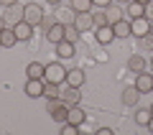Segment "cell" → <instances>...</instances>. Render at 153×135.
I'll return each mask as SVG.
<instances>
[{
    "label": "cell",
    "mask_w": 153,
    "mask_h": 135,
    "mask_svg": "<svg viewBox=\"0 0 153 135\" xmlns=\"http://www.w3.org/2000/svg\"><path fill=\"white\" fill-rule=\"evenodd\" d=\"M54 23H56L54 18H49V16H44V21H41V26H44V31H49V28L54 26Z\"/></svg>",
    "instance_id": "obj_32"
},
{
    "label": "cell",
    "mask_w": 153,
    "mask_h": 135,
    "mask_svg": "<svg viewBox=\"0 0 153 135\" xmlns=\"http://www.w3.org/2000/svg\"><path fill=\"white\" fill-rule=\"evenodd\" d=\"M125 18L128 21H133V18H140V16H146V5L143 3H135V0H130V3H125Z\"/></svg>",
    "instance_id": "obj_13"
},
{
    "label": "cell",
    "mask_w": 153,
    "mask_h": 135,
    "mask_svg": "<svg viewBox=\"0 0 153 135\" xmlns=\"http://www.w3.org/2000/svg\"><path fill=\"white\" fill-rule=\"evenodd\" d=\"M79 87H71V84H66V89L61 92V102L66 105V107H71V105H79Z\"/></svg>",
    "instance_id": "obj_8"
},
{
    "label": "cell",
    "mask_w": 153,
    "mask_h": 135,
    "mask_svg": "<svg viewBox=\"0 0 153 135\" xmlns=\"http://www.w3.org/2000/svg\"><path fill=\"white\" fill-rule=\"evenodd\" d=\"M0 46H3V41H0Z\"/></svg>",
    "instance_id": "obj_43"
},
{
    "label": "cell",
    "mask_w": 153,
    "mask_h": 135,
    "mask_svg": "<svg viewBox=\"0 0 153 135\" xmlns=\"http://www.w3.org/2000/svg\"><path fill=\"white\" fill-rule=\"evenodd\" d=\"M84 120H87V112H84L79 105H71L69 107V115H66V122H71V125H79L82 128L84 125Z\"/></svg>",
    "instance_id": "obj_9"
},
{
    "label": "cell",
    "mask_w": 153,
    "mask_h": 135,
    "mask_svg": "<svg viewBox=\"0 0 153 135\" xmlns=\"http://www.w3.org/2000/svg\"><path fill=\"white\" fill-rule=\"evenodd\" d=\"M71 10L74 13H89L92 10V0H71Z\"/></svg>",
    "instance_id": "obj_22"
},
{
    "label": "cell",
    "mask_w": 153,
    "mask_h": 135,
    "mask_svg": "<svg viewBox=\"0 0 153 135\" xmlns=\"http://www.w3.org/2000/svg\"><path fill=\"white\" fill-rule=\"evenodd\" d=\"M64 31H66V26H64V23H54V26H51L49 31H46V41L56 46L59 41H64Z\"/></svg>",
    "instance_id": "obj_10"
},
{
    "label": "cell",
    "mask_w": 153,
    "mask_h": 135,
    "mask_svg": "<svg viewBox=\"0 0 153 135\" xmlns=\"http://www.w3.org/2000/svg\"><path fill=\"white\" fill-rule=\"evenodd\" d=\"M115 3H130V0H115Z\"/></svg>",
    "instance_id": "obj_39"
},
{
    "label": "cell",
    "mask_w": 153,
    "mask_h": 135,
    "mask_svg": "<svg viewBox=\"0 0 153 135\" xmlns=\"http://www.w3.org/2000/svg\"><path fill=\"white\" fill-rule=\"evenodd\" d=\"M44 79L51 82V84H64V82H66V69L59 64V61H54V64H46V69H44Z\"/></svg>",
    "instance_id": "obj_1"
},
{
    "label": "cell",
    "mask_w": 153,
    "mask_h": 135,
    "mask_svg": "<svg viewBox=\"0 0 153 135\" xmlns=\"http://www.w3.org/2000/svg\"><path fill=\"white\" fill-rule=\"evenodd\" d=\"M151 66H153V59H151Z\"/></svg>",
    "instance_id": "obj_42"
},
{
    "label": "cell",
    "mask_w": 153,
    "mask_h": 135,
    "mask_svg": "<svg viewBox=\"0 0 153 135\" xmlns=\"http://www.w3.org/2000/svg\"><path fill=\"white\" fill-rule=\"evenodd\" d=\"M5 10H8V16H5V23H8V26H16V23L23 21V5L13 3V5H8Z\"/></svg>",
    "instance_id": "obj_11"
},
{
    "label": "cell",
    "mask_w": 153,
    "mask_h": 135,
    "mask_svg": "<svg viewBox=\"0 0 153 135\" xmlns=\"http://www.w3.org/2000/svg\"><path fill=\"white\" fill-rule=\"evenodd\" d=\"M148 130H151V133H153V117H151V122H148Z\"/></svg>",
    "instance_id": "obj_38"
},
{
    "label": "cell",
    "mask_w": 153,
    "mask_h": 135,
    "mask_svg": "<svg viewBox=\"0 0 153 135\" xmlns=\"http://www.w3.org/2000/svg\"><path fill=\"white\" fill-rule=\"evenodd\" d=\"M97 135H112V130H110V128H100Z\"/></svg>",
    "instance_id": "obj_34"
},
{
    "label": "cell",
    "mask_w": 153,
    "mask_h": 135,
    "mask_svg": "<svg viewBox=\"0 0 153 135\" xmlns=\"http://www.w3.org/2000/svg\"><path fill=\"white\" fill-rule=\"evenodd\" d=\"M79 33H82V31H79L74 23H66V31H64V38H66V41L76 43V41H79Z\"/></svg>",
    "instance_id": "obj_23"
},
{
    "label": "cell",
    "mask_w": 153,
    "mask_h": 135,
    "mask_svg": "<svg viewBox=\"0 0 153 135\" xmlns=\"http://www.w3.org/2000/svg\"><path fill=\"white\" fill-rule=\"evenodd\" d=\"M151 112H153V105H151Z\"/></svg>",
    "instance_id": "obj_41"
},
{
    "label": "cell",
    "mask_w": 153,
    "mask_h": 135,
    "mask_svg": "<svg viewBox=\"0 0 153 135\" xmlns=\"http://www.w3.org/2000/svg\"><path fill=\"white\" fill-rule=\"evenodd\" d=\"M140 49H146V51H153V31H151V33H146V36L140 38Z\"/></svg>",
    "instance_id": "obj_27"
},
{
    "label": "cell",
    "mask_w": 153,
    "mask_h": 135,
    "mask_svg": "<svg viewBox=\"0 0 153 135\" xmlns=\"http://www.w3.org/2000/svg\"><path fill=\"white\" fill-rule=\"evenodd\" d=\"M44 69H46L44 64H38V61H31V64L26 66V74H28V79H44Z\"/></svg>",
    "instance_id": "obj_18"
},
{
    "label": "cell",
    "mask_w": 153,
    "mask_h": 135,
    "mask_svg": "<svg viewBox=\"0 0 153 135\" xmlns=\"http://www.w3.org/2000/svg\"><path fill=\"white\" fill-rule=\"evenodd\" d=\"M110 3H115V0H92V5H97V8H107Z\"/></svg>",
    "instance_id": "obj_33"
},
{
    "label": "cell",
    "mask_w": 153,
    "mask_h": 135,
    "mask_svg": "<svg viewBox=\"0 0 153 135\" xmlns=\"http://www.w3.org/2000/svg\"><path fill=\"white\" fill-rule=\"evenodd\" d=\"M56 56H59V59H71V56H74V43L71 41H59L56 43Z\"/></svg>",
    "instance_id": "obj_16"
},
{
    "label": "cell",
    "mask_w": 153,
    "mask_h": 135,
    "mask_svg": "<svg viewBox=\"0 0 153 135\" xmlns=\"http://www.w3.org/2000/svg\"><path fill=\"white\" fill-rule=\"evenodd\" d=\"M151 117H153L151 110H138V112H135V122H138V125H143V128H148Z\"/></svg>",
    "instance_id": "obj_24"
},
{
    "label": "cell",
    "mask_w": 153,
    "mask_h": 135,
    "mask_svg": "<svg viewBox=\"0 0 153 135\" xmlns=\"http://www.w3.org/2000/svg\"><path fill=\"white\" fill-rule=\"evenodd\" d=\"M66 115H69V107H66V105H61L56 112H51V120H56V122H66Z\"/></svg>",
    "instance_id": "obj_26"
},
{
    "label": "cell",
    "mask_w": 153,
    "mask_h": 135,
    "mask_svg": "<svg viewBox=\"0 0 153 135\" xmlns=\"http://www.w3.org/2000/svg\"><path fill=\"white\" fill-rule=\"evenodd\" d=\"M138 99H140V92H138V87H128L125 92H123V105H138Z\"/></svg>",
    "instance_id": "obj_20"
},
{
    "label": "cell",
    "mask_w": 153,
    "mask_h": 135,
    "mask_svg": "<svg viewBox=\"0 0 153 135\" xmlns=\"http://www.w3.org/2000/svg\"><path fill=\"white\" fill-rule=\"evenodd\" d=\"M0 41H3L5 49H13V46L18 43V36H16V31H13V26H5L3 31H0Z\"/></svg>",
    "instance_id": "obj_15"
},
{
    "label": "cell",
    "mask_w": 153,
    "mask_h": 135,
    "mask_svg": "<svg viewBox=\"0 0 153 135\" xmlns=\"http://www.w3.org/2000/svg\"><path fill=\"white\" fill-rule=\"evenodd\" d=\"M135 87H138V92H140V94L153 92V74H148V71H138V76H135Z\"/></svg>",
    "instance_id": "obj_4"
},
{
    "label": "cell",
    "mask_w": 153,
    "mask_h": 135,
    "mask_svg": "<svg viewBox=\"0 0 153 135\" xmlns=\"http://www.w3.org/2000/svg\"><path fill=\"white\" fill-rule=\"evenodd\" d=\"M146 66H148V61L143 59L140 54H133L130 59H128V69L135 71V74H138V71H146Z\"/></svg>",
    "instance_id": "obj_17"
},
{
    "label": "cell",
    "mask_w": 153,
    "mask_h": 135,
    "mask_svg": "<svg viewBox=\"0 0 153 135\" xmlns=\"http://www.w3.org/2000/svg\"><path fill=\"white\" fill-rule=\"evenodd\" d=\"M5 26H8V23H5V18L0 16V31H3V28H5Z\"/></svg>",
    "instance_id": "obj_36"
},
{
    "label": "cell",
    "mask_w": 153,
    "mask_h": 135,
    "mask_svg": "<svg viewBox=\"0 0 153 135\" xmlns=\"http://www.w3.org/2000/svg\"><path fill=\"white\" fill-rule=\"evenodd\" d=\"M46 3H49V5H59L61 0H46Z\"/></svg>",
    "instance_id": "obj_37"
},
{
    "label": "cell",
    "mask_w": 153,
    "mask_h": 135,
    "mask_svg": "<svg viewBox=\"0 0 153 135\" xmlns=\"http://www.w3.org/2000/svg\"><path fill=\"white\" fill-rule=\"evenodd\" d=\"M92 18H94V28H97V26H110L105 13H92Z\"/></svg>",
    "instance_id": "obj_30"
},
{
    "label": "cell",
    "mask_w": 153,
    "mask_h": 135,
    "mask_svg": "<svg viewBox=\"0 0 153 135\" xmlns=\"http://www.w3.org/2000/svg\"><path fill=\"white\" fill-rule=\"evenodd\" d=\"M66 84H71V87H82V84H84V71H82V69H71V71H66Z\"/></svg>",
    "instance_id": "obj_19"
},
{
    "label": "cell",
    "mask_w": 153,
    "mask_h": 135,
    "mask_svg": "<svg viewBox=\"0 0 153 135\" xmlns=\"http://www.w3.org/2000/svg\"><path fill=\"white\" fill-rule=\"evenodd\" d=\"M44 97H46V99H56V97H61V92H59V84H51V82H46Z\"/></svg>",
    "instance_id": "obj_25"
},
{
    "label": "cell",
    "mask_w": 153,
    "mask_h": 135,
    "mask_svg": "<svg viewBox=\"0 0 153 135\" xmlns=\"http://www.w3.org/2000/svg\"><path fill=\"white\" fill-rule=\"evenodd\" d=\"M146 18L153 23V0H148V3H146Z\"/></svg>",
    "instance_id": "obj_31"
},
{
    "label": "cell",
    "mask_w": 153,
    "mask_h": 135,
    "mask_svg": "<svg viewBox=\"0 0 153 135\" xmlns=\"http://www.w3.org/2000/svg\"><path fill=\"white\" fill-rule=\"evenodd\" d=\"M0 3H3V5L8 8V5H13V3H16V0H0Z\"/></svg>",
    "instance_id": "obj_35"
},
{
    "label": "cell",
    "mask_w": 153,
    "mask_h": 135,
    "mask_svg": "<svg viewBox=\"0 0 153 135\" xmlns=\"http://www.w3.org/2000/svg\"><path fill=\"white\" fill-rule=\"evenodd\" d=\"M13 31H16L18 41H31V36H33V26H31V23H26V21L16 23V26H13Z\"/></svg>",
    "instance_id": "obj_14"
},
{
    "label": "cell",
    "mask_w": 153,
    "mask_h": 135,
    "mask_svg": "<svg viewBox=\"0 0 153 135\" xmlns=\"http://www.w3.org/2000/svg\"><path fill=\"white\" fill-rule=\"evenodd\" d=\"M44 8L38 5V3H28V5H23V21L26 23H31L33 28L36 26H41V21H44Z\"/></svg>",
    "instance_id": "obj_2"
},
{
    "label": "cell",
    "mask_w": 153,
    "mask_h": 135,
    "mask_svg": "<svg viewBox=\"0 0 153 135\" xmlns=\"http://www.w3.org/2000/svg\"><path fill=\"white\" fill-rule=\"evenodd\" d=\"M112 33H115V38H128V36H133L130 21H128V18H120V21H115V23H112Z\"/></svg>",
    "instance_id": "obj_7"
},
{
    "label": "cell",
    "mask_w": 153,
    "mask_h": 135,
    "mask_svg": "<svg viewBox=\"0 0 153 135\" xmlns=\"http://www.w3.org/2000/svg\"><path fill=\"white\" fill-rule=\"evenodd\" d=\"M79 125H71V122H61V135H76Z\"/></svg>",
    "instance_id": "obj_29"
},
{
    "label": "cell",
    "mask_w": 153,
    "mask_h": 135,
    "mask_svg": "<svg viewBox=\"0 0 153 135\" xmlns=\"http://www.w3.org/2000/svg\"><path fill=\"white\" fill-rule=\"evenodd\" d=\"M135 3H143V5H146V3H148V0H135Z\"/></svg>",
    "instance_id": "obj_40"
},
{
    "label": "cell",
    "mask_w": 153,
    "mask_h": 135,
    "mask_svg": "<svg viewBox=\"0 0 153 135\" xmlns=\"http://www.w3.org/2000/svg\"><path fill=\"white\" fill-rule=\"evenodd\" d=\"M71 23H74V26L76 28H79V31H89V28H94V18H92V10H89V13H74V21H71Z\"/></svg>",
    "instance_id": "obj_6"
},
{
    "label": "cell",
    "mask_w": 153,
    "mask_h": 135,
    "mask_svg": "<svg viewBox=\"0 0 153 135\" xmlns=\"http://www.w3.org/2000/svg\"><path fill=\"white\" fill-rule=\"evenodd\" d=\"M61 105H64V102H61V97H56V99H49V102H46V112H56V110H59L61 107Z\"/></svg>",
    "instance_id": "obj_28"
},
{
    "label": "cell",
    "mask_w": 153,
    "mask_h": 135,
    "mask_svg": "<svg viewBox=\"0 0 153 135\" xmlns=\"http://www.w3.org/2000/svg\"><path fill=\"white\" fill-rule=\"evenodd\" d=\"M105 16H107V23L112 26L115 21H120V18H125V10H120L117 5H112V3H110V5H107V10H105Z\"/></svg>",
    "instance_id": "obj_21"
},
{
    "label": "cell",
    "mask_w": 153,
    "mask_h": 135,
    "mask_svg": "<svg viewBox=\"0 0 153 135\" xmlns=\"http://www.w3.org/2000/svg\"><path fill=\"white\" fill-rule=\"evenodd\" d=\"M130 28H133V36H138V38H143L146 33H151V28H153V23L148 21L146 16H140V18H133L130 21Z\"/></svg>",
    "instance_id": "obj_3"
},
{
    "label": "cell",
    "mask_w": 153,
    "mask_h": 135,
    "mask_svg": "<svg viewBox=\"0 0 153 135\" xmlns=\"http://www.w3.org/2000/svg\"><path fill=\"white\" fill-rule=\"evenodd\" d=\"M94 38H97V43H102V46L112 43V38H115L112 26H97V31H94Z\"/></svg>",
    "instance_id": "obj_12"
},
{
    "label": "cell",
    "mask_w": 153,
    "mask_h": 135,
    "mask_svg": "<svg viewBox=\"0 0 153 135\" xmlns=\"http://www.w3.org/2000/svg\"><path fill=\"white\" fill-rule=\"evenodd\" d=\"M44 89H46V79H28L26 82V94L28 97H44Z\"/></svg>",
    "instance_id": "obj_5"
}]
</instances>
